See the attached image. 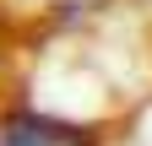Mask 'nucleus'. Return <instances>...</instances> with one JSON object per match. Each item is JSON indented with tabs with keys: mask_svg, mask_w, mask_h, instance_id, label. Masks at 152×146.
Here are the masks:
<instances>
[{
	"mask_svg": "<svg viewBox=\"0 0 152 146\" xmlns=\"http://www.w3.org/2000/svg\"><path fill=\"white\" fill-rule=\"evenodd\" d=\"M0 146H92V141L54 119H11L0 124Z\"/></svg>",
	"mask_w": 152,
	"mask_h": 146,
	"instance_id": "f257e3e1",
	"label": "nucleus"
}]
</instances>
